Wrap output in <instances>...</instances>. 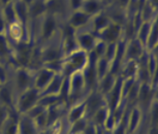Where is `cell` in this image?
Returning a JSON list of instances; mask_svg holds the SVG:
<instances>
[{"label":"cell","mask_w":158,"mask_h":134,"mask_svg":"<svg viewBox=\"0 0 158 134\" xmlns=\"http://www.w3.org/2000/svg\"><path fill=\"white\" fill-rule=\"evenodd\" d=\"M84 20V17L83 16H77L76 18H74V22L77 23V22H81V21Z\"/></svg>","instance_id":"obj_1"},{"label":"cell","mask_w":158,"mask_h":134,"mask_svg":"<svg viewBox=\"0 0 158 134\" xmlns=\"http://www.w3.org/2000/svg\"><path fill=\"white\" fill-rule=\"evenodd\" d=\"M88 7H89V10H93L94 8L96 7V5H95L94 3H90V4L88 5Z\"/></svg>","instance_id":"obj_2"}]
</instances>
